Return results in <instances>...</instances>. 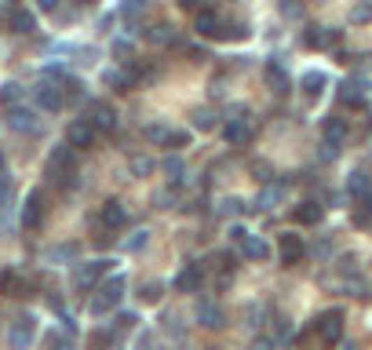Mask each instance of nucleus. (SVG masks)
<instances>
[{"mask_svg":"<svg viewBox=\"0 0 372 350\" xmlns=\"http://www.w3.org/2000/svg\"><path fill=\"white\" fill-rule=\"evenodd\" d=\"M278 256H281V263H285V266L299 263V259L306 256L303 237H299V234H281V237H278Z\"/></svg>","mask_w":372,"mask_h":350,"instance_id":"1a4fd4ad","label":"nucleus"},{"mask_svg":"<svg viewBox=\"0 0 372 350\" xmlns=\"http://www.w3.org/2000/svg\"><path fill=\"white\" fill-rule=\"evenodd\" d=\"M142 245H147V230H139V234L132 237V241L124 245V248H128V252H135V248H142Z\"/></svg>","mask_w":372,"mask_h":350,"instance_id":"37998d69","label":"nucleus"},{"mask_svg":"<svg viewBox=\"0 0 372 350\" xmlns=\"http://www.w3.org/2000/svg\"><path fill=\"white\" fill-rule=\"evenodd\" d=\"M223 139L230 142V146H248V142H252V124L245 117H230V121H226V128H223Z\"/></svg>","mask_w":372,"mask_h":350,"instance_id":"9b49d317","label":"nucleus"},{"mask_svg":"<svg viewBox=\"0 0 372 350\" xmlns=\"http://www.w3.org/2000/svg\"><path fill=\"white\" fill-rule=\"evenodd\" d=\"M362 204H365V208L358 212V222H369V219H372V190H369V194L362 197Z\"/></svg>","mask_w":372,"mask_h":350,"instance_id":"79ce46f5","label":"nucleus"},{"mask_svg":"<svg viewBox=\"0 0 372 350\" xmlns=\"http://www.w3.org/2000/svg\"><path fill=\"white\" fill-rule=\"evenodd\" d=\"M321 135H325L329 153H336L339 146H343V139H347V121H343V117H329L325 128H321Z\"/></svg>","mask_w":372,"mask_h":350,"instance_id":"2eb2a0df","label":"nucleus"},{"mask_svg":"<svg viewBox=\"0 0 372 350\" xmlns=\"http://www.w3.org/2000/svg\"><path fill=\"white\" fill-rule=\"evenodd\" d=\"M106 266H110V259H91V263H80V266L73 270V289H80V292L95 289V284H99V277L106 274Z\"/></svg>","mask_w":372,"mask_h":350,"instance_id":"423d86ee","label":"nucleus"},{"mask_svg":"<svg viewBox=\"0 0 372 350\" xmlns=\"http://www.w3.org/2000/svg\"><path fill=\"white\" fill-rule=\"evenodd\" d=\"M369 190H372V179H369L365 172H354L350 179H347V194H350V197H365Z\"/></svg>","mask_w":372,"mask_h":350,"instance_id":"a878e982","label":"nucleus"},{"mask_svg":"<svg viewBox=\"0 0 372 350\" xmlns=\"http://www.w3.org/2000/svg\"><path fill=\"white\" fill-rule=\"evenodd\" d=\"M95 135H99V132L91 128V121H88V117H80V121H73V124H70L66 142H70L73 150H80V146H91V142H95Z\"/></svg>","mask_w":372,"mask_h":350,"instance_id":"ddd939ff","label":"nucleus"},{"mask_svg":"<svg viewBox=\"0 0 372 350\" xmlns=\"http://www.w3.org/2000/svg\"><path fill=\"white\" fill-rule=\"evenodd\" d=\"M147 37L154 44H175V40H179V37H175V26H168V22H157L154 29H147Z\"/></svg>","mask_w":372,"mask_h":350,"instance_id":"cd10ccee","label":"nucleus"},{"mask_svg":"<svg viewBox=\"0 0 372 350\" xmlns=\"http://www.w3.org/2000/svg\"><path fill=\"white\" fill-rule=\"evenodd\" d=\"M11 201H15V186H11L8 175H0V208H8Z\"/></svg>","mask_w":372,"mask_h":350,"instance_id":"72a5a7b5","label":"nucleus"},{"mask_svg":"<svg viewBox=\"0 0 372 350\" xmlns=\"http://www.w3.org/2000/svg\"><path fill=\"white\" fill-rule=\"evenodd\" d=\"M103 81H106L113 91H132V88H135V73H128V70H121V66H110V70L103 73Z\"/></svg>","mask_w":372,"mask_h":350,"instance_id":"f3484780","label":"nucleus"},{"mask_svg":"<svg viewBox=\"0 0 372 350\" xmlns=\"http://www.w3.org/2000/svg\"><path fill=\"white\" fill-rule=\"evenodd\" d=\"M113 55H117L121 62H132V40L117 37V40H113Z\"/></svg>","mask_w":372,"mask_h":350,"instance_id":"f704fd0d","label":"nucleus"},{"mask_svg":"<svg viewBox=\"0 0 372 350\" xmlns=\"http://www.w3.org/2000/svg\"><path fill=\"white\" fill-rule=\"evenodd\" d=\"M52 350H73L70 340H52Z\"/></svg>","mask_w":372,"mask_h":350,"instance_id":"a18cd8bd","label":"nucleus"},{"mask_svg":"<svg viewBox=\"0 0 372 350\" xmlns=\"http://www.w3.org/2000/svg\"><path fill=\"white\" fill-rule=\"evenodd\" d=\"M0 292H4V296H26V284L19 281V274L0 270Z\"/></svg>","mask_w":372,"mask_h":350,"instance_id":"393cba45","label":"nucleus"},{"mask_svg":"<svg viewBox=\"0 0 372 350\" xmlns=\"http://www.w3.org/2000/svg\"><path fill=\"white\" fill-rule=\"evenodd\" d=\"M198 321H201L204 328H223L226 317H223V310H219L216 303H208V299H204V303L198 307Z\"/></svg>","mask_w":372,"mask_h":350,"instance_id":"5701e85b","label":"nucleus"},{"mask_svg":"<svg viewBox=\"0 0 372 350\" xmlns=\"http://www.w3.org/2000/svg\"><path fill=\"white\" fill-rule=\"evenodd\" d=\"M201 277H204V270H201V263H190V266H183L179 274H175V292H198L201 289Z\"/></svg>","mask_w":372,"mask_h":350,"instance_id":"4468645a","label":"nucleus"},{"mask_svg":"<svg viewBox=\"0 0 372 350\" xmlns=\"http://www.w3.org/2000/svg\"><path fill=\"white\" fill-rule=\"evenodd\" d=\"M193 124H198L201 132H212L216 128V114L212 109H198V114H193Z\"/></svg>","mask_w":372,"mask_h":350,"instance_id":"473e14b6","label":"nucleus"},{"mask_svg":"<svg viewBox=\"0 0 372 350\" xmlns=\"http://www.w3.org/2000/svg\"><path fill=\"white\" fill-rule=\"evenodd\" d=\"M252 350H274V343H270V340H255Z\"/></svg>","mask_w":372,"mask_h":350,"instance_id":"49530a36","label":"nucleus"},{"mask_svg":"<svg viewBox=\"0 0 372 350\" xmlns=\"http://www.w3.org/2000/svg\"><path fill=\"white\" fill-rule=\"evenodd\" d=\"M321 215H325V208H321L318 201H303L299 208L292 212V219L299 222V227H318V222H321Z\"/></svg>","mask_w":372,"mask_h":350,"instance_id":"6ab92c4d","label":"nucleus"},{"mask_svg":"<svg viewBox=\"0 0 372 350\" xmlns=\"http://www.w3.org/2000/svg\"><path fill=\"white\" fill-rule=\"evenodd\" d=\"M267 81H270L274 91H281V95L288 91V73L278 66V62H267Z\"/></svg>","mask_w":372,"mask_h":350,"instance_id":"bb28decb","label":"nucleus"},{"mask_svg":"<svg viewBox=\"0 0 372 350\" xmlns=\"http://www.w3.org/2000/svg\"><path fill=\"white\" fill-rule=\"evenodd\" d=\"M77 4H95V0H77Z\"/></svg>","mask_w":372,"mask_h":350,"instance_id":"8fccbe9b","label":"nucleus"},{"mask_svg":"<svg viewBox=\"0 0 372 350\" xmlns=\"http://www.w3.org/2000/svg\"><path fill=\"white\" fill-rule=\"evenodd\" d=\"M44 212H47L44 194H40V190H29V197H26V204H22V227H26V230H37L40 222H44Z\"/></svg>","mask_w":372,"mask_h":350,"instance_id":"6e6552de","label":"nucleus"},{"mask_svg":"<svg viewBox=\"0 0 372 350\" xmlns=\"http://www.w3.org/2000/svg\"><path fill=\"white\" fill-rule=\"evenodd\" d=\"M147 172H154L150 157H132V175H147Z\"/></svg>","mask_w":372,"mask_h":350,"instance_id":"58836bf2","label":"nucleus"},{"mask_svg":"<svg viewBox=\"0 0 372 350\" xmlns=\"http://www.w3.org/2000/svg\"><path fill=\"white\" fill-rule=\"evenodd\" d=\"M73 256H77V245H62V248L47 252V259H73Z\"/></svg>","mask_w":372,"mask_h":350,"instance_id":"ea45409f","label":"nucleus"},{"mask_svg":"<svg viewBox=\"0 0 372 350\" xmlns=\"http://www.w3.org/2000/svg\"><path fill=\"white\" fill-rule=\"evenodd\" d=\"M339 33L336 29H325V26H306V33H303V44L306 47H325V44H336Z\"/></svg>","mask_w":372,"mask_h":350,"instance_id":"a211bd4d","label":"nucleus"},{"mask_svg":"<svg viewBox=\"0 0 372 350\" xmlns=\"http://www.w3.org/2000/svg\"><path fill=\"white\" fill-rule=\"evenodd\" d=\"M314 332H318L325 343H339V340H343V310H339V307H336V310H325V314L318 317Z\"/></svg>","mask_w":372,"mask_h":350,"instance_id":"0eeeda50","label":"nucleus"},{"mask_svg":"<svg viewBox=\"0 0 372 350\" xmlns=\"http://www.w3.org/2000/svg\"><path fill=\"white\" fill-rule=\"evenodd\" d=\"M223 15L219 11H212V8H201L198 11V22H193V29H198L201 37H223Z\"/></svg>","mask_w":372,"mask_h":350,"instance_id":"f8f14e48","label":"nucleus"},{"mask_svg":"<svg viewBox=\"0 0 372 350\" xmlns=\"http://www.w3.org/2000/svg\"><path fill=\"white\" fill-rule=\"evenodd\" d=\"M40 8H44V11H55V8H59V0H40Z\"/></svg>","mask_w":372,"mask_h":350,"instance_id":"de8ad7c7","label":"nucleus"},{"mask_svg":"<svg viewBox=\"0 0 372 350\" xmlns=\"http://www.w3.org/2000/svg\"><path fill=\"white\" fill-rule=\"evenodd\" d=\"M0 168H4V153H0Z\"/></svg>","mask_w":372,"mask_h":350,"instance_id":"3c124183","label":"nucleus"},{"mask_svg":"<svg viewBox=\"0 0 372 350\" xmlns=\"http://www.w3.org/2000/svg\"><path fill=\"white\" fill-rule=\"evenodd\" d=\"M103 222H106L110 230L124 227V222H128V208H124L121 201H106V204H103Z\"/></svg>","mask_w":372,"mask_h":350,"instance_id":"4be33fe9","label":"nucleus"},{"mask_svg":"<svg viewBox=\"0 0 372 350\" xmlns=\"http://www.w3.org/2000/svg\"><path fill=\"white\" fill-rule=\"evenodd\" d=\"M121 296H124V274H113V277H106V281L99 284V296L88 303V310H91L95 317H103V314H110L113 307L121 303Z\"/></svg>","mask_w":372,"mask_h":350,"instance_id":"f257e3e1","label":"nucleus"},{"mask_svg":"<svg viewBox=\"0 0 372 350\" xmlns=\"http://www.w3.org/2000/svg\"><path fill=\"white\" fill-rule=\"evenodd\" d=\"M198 4H201V0H179V8H186V11H193Z\"/></svg>","mask_w":372,"mask_h":350,"instance_id":"09e8293b","label":"nucleus"},{"mask_svg":"<svg viewBox=\"0 0 372 350\" xmlns=\"http://www.w3.org/2000/svg\"><path fill=\"white\" fill-rule=\"evenodd\" d=\"M161 289H165L161 281H147V284L139 289V299H142V303H157V299H161Z\"/></svg>","mask_w":372,"mask_h":350,"instance_id":"2f4dec72","label":"nucleus"},{"mask_svg":"<svg viewBox=\"0 0 372 350\" xmlns=\"http://www.w3.org/2000/svg\"><path fill=\"white\" fill-rule=\"evenodd\" d=\"M47 175L59 179V183H70L77 175V153H73L70 142H62V146L52 150V157H47Z\"/></svg>","mask_w":372,"mask_h":350,"instance_id":"f03ea898","label":"nucleus"},{"mask_svg":"<svg viewBox=\"0 0 372 350\" xmlns=\"http://www.w3.org/2000/svg\"><path fill=\"white\" fill-rule=\"evenodd\" d=\"M8 26L15 29V33H34V29H37V15L26 11V8H15L8 15Z\"/></svg>","mask_w":372,"mask_h":350,"instance_id":"aec40b11","label":"nucleus"},{"mask_svg":"<svg viewBox=\"0 0 372 350\" xmlns=\"http://www.w3.org/2000/svg\"><path fill=\"white\" fill-rule=\"evenodd\" d=\"M88 121L95 132H113L117 128V109H113L110 102H91L88 106Z\"/></svg>","mask_w":372,"mask_h":350,"instance_id":"9d476101","label":"nucleus"},{"mask_svg":"<svg viewBox=\"0 0 372 350\" xmlns=\"http://www.w3.org/2000/svg\"><path fill=\"white\" fill-rule=\"evenodd\" d=\"M161 168H165V175H168V183H183V161H179V157H165V165H161Z\"/></svg>","mask_w":372,"mask_h":350,"instance_id":"c756f323","label":"nucleus"},{"mask_svg":"<svg viewBox=\"0 0 372 350\" xmlns=\"http://www.w3.org/2000/svg\"><path fill=\"white\" fill-rule=\"evenodd\" d=\"M281 197H285V183H278V186H267L263 194H260V204H263V208H274V204H278Z\"/></svg>","mask_w":372,"mask_h":350,"instance_id":"7c9ffc66","label":"nucleus"},{"mask_svg":"<svg viewBox=\"0 0 372 350\" xmlns=\"http://www.w3.org/2000/svg\"><path fill=\"white\" fill-rule=\"evenodd\" d=\"M8 128L11 132H26V135H37L40 132V117L34 114L29 106H8Z\"/></svg>","mask_w":372,"mask_h":350,"instance_id":"39448f33","label":"nucleus"},{"mask_svg":"<svg viewBox=\"0 0 372 350\" xmlns=\"http://www.w3.org/2000/svg\"><path fill=\"white\" fill-rule=\"evenodd\" d=\"M22 95H26V88L22 84H15V81H8L4 88H0V106H19V99H22Z\"/></svg>","mask_w":372,"mask_h":350,"instance_id":"c85d7f7f","label":"nucleus"},{"mask_svg":"<svg viewBox=\"0 0 372 350\" xmlns=\"http://www.w3.org/2000/svg\"><path fill=\"white\" fill-rule=\"evenodd\" d=\"M336 99H339V106H362L365 102V91H362V84L358 81H343L339 84V91H336Z\"/></svg>","mask_w":372,"mask_h":350,"instance_id":"412c9836","label":"nucleus"},{"mask_svg":"<svg viewBox=\"0 0 372 350\" xmlns=\"http://www.w3.org/2000/svg\"><path fill=\"white\" fill-rule=\"evenodd\" d=\"M34 336H37V317L34 314H19V317H15V325L8 328L11 350H26L29 343H34Z\"/></svg>","mask_w":372,"mask_h":350,"instance_id":"7ed1b4c3","label":"nucleus"},{"mask_svg":"<svg viewBox=\"0 0 372 350\" xmlns=\"http://www.w3.org/2000/svg\"><path fill=\"white\" fill-rule=\"evenodd\" d=\"M299 84H303V91L314 99V95H321V88L329 84V77L321 73V70H311V73H303V81H299Z\"/></svg>","mask_w":372,"mask_h":350,"instance_id":"b1692460","label":"nucleus"},{"mask_svg":"<svg viewBox=\"0 0 372 350\" xmlns=\"http://www.w3.org/2000/svg\"><path fill=\"white\" fill-rule=\"evenodd\" d=\"M186 142H190V135H186V132H172V128H168L165 146H175V150H179V146H186Z\"/></svg>","mask_w":372,"mask_h":350,"instance_id":"4c0bfd02","label":"nucleus"},{"mask_svg":"<svg viewBox=\"0 0 372 350\" xmlns=\"http://www.w3.org/2000/svg\"><path fill=\"white\" fill-rule=\"evenodd\" d=\"M142 135H147V139H154V142H165L168 128H165V124H147V128H142Z\"/></svg>","mask_w":372,"mask_h":350,"instance_id":"e433bc0d","label":"nucleus"},{"mask_svg":"<svg viewBox=\"0 0 372 350\" xmlns=\"http://www.w3.org/2000/svg\"><path fill=\"white\" fill-rule=\"evenodd\" d=\"M117 321H121V328H132V325H135V314H128V310H124Z\"/></svg>","mask_w":372,"mask_h":350,"instance_id":"c03bdc74","label":"nucleus"},{"mask_svg":"<svg viewBox=\"0 0 372 350\" xmlns=\"http://www.w3.org/2000/svg\"><path fill=\"white\" fill-rule=\"evenodd\" d=\"M372 19V4H358L350 11V22H369Z\"/></svg>","mask_w":372,"mask_h":350,"instance_id":"a19ab883","label":"nucleus"},{"mask_svg":"<svg viewBox=\"0 0 372 350\" xmlns=\"http://www.w3.org/2000/svg\"><path fill=\"white\" fill-rule=\"evenodd\" d=\"M237 245H241V252H245V259H267L270 256V245L263 241L260 234H245Z\"/></svg>","mask_w":372,"mask_h":350,"instance_id":"dca6fc26","label":"nucleus"},{"mask_svg":"<svg viewBox=\"0 0 372 350\" xmlns=\"http://www.w3.org/2000/svg\"><path fill=\"white\" fill-rule=\"evenodd\" d=\"M281 15L285 19H303V4L299 0H281Z\"/></svg>","mask_w":372,"mask_h":350,"instance_id":"c9c22d12","label":"nucleus"},{"mask_svg":"<svg viewBox=\"0 0 372 350\" xmlns=\"http://www.w3.org/2000/svg\"><path fill=\"white\" fill-rule=\"evenodd\" d=\"M34 95H37V106L44 109V114H55V109H62L66 106V91H62V81H40L37 88H34Z\"/></svg>","mask_w":372,"mask_h":350,"instance_id":"20e7f679","label":"nucleus"}]
</instances>
